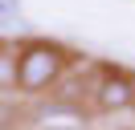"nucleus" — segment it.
Returning a JSON list of instances; mask_svg holds the SVG:
<instances>
[{"instance_id": "nucleus-5", "label": "nucleus", "mask_w": 135, "mask_h": 130, "mask_svg": "<svg viewBox=\"0 0 135 130\" xmlns=\"http://www.w3.org/2000/svg\"><path fill=\"white\" fill-rule=\"evenodd\" d=\"M61 130H82V126H61Z\"/></svg>"}, {"instance_id": "nucleus-2", "label": "nucleus", "mask_w": 135, "mask_h": 130, "mask_svg": "<svg viewBox=\"0 0 135 130\" xmlns=\"http://www.w3.org/2000/svg\"><path fill=\"white\" fill-rule=\"evenodd\" d=\"M94 102H98V110H131L135 81L127 77L123 69H107L98 81H94Z\"/></svg>"}, {"instance_id": "nucleus-6", "label": "nucleus", "mask_w": 135, "mask_h": 130, "mask_svg": "<svg viewBox=\"0 0 135 130\" xmlns=\"http://www.w3.org/2000/svg\"><path fill=\"white\" fill-rule=\"evenodd\" d=\"M131 110H135V102H131Z\"/></svg>"}, {"instance_id": "nucleus-4", "label": "nucleus", "mask_w": 135, "mask_h": 130, "mask_svg": "<svg viewBox=\"0 0 135 130\" xmlns=\"http://www.w3.org/2000/svg\"><path fill=\"white\" fill-rule=\"evenodd\" d=\"M21 16V0H0V20H17Z\"/></svg>"}, {"instance_id": "nucleus-1", "label": "nucleus", "mask_w": 135, "mask_h": 130, "mask_svg": "<svg viewBox=\"0 0 135 130\" xmlns=\"http://www.w3.org/2000/svg\"><path fill=\"white\" fill-rule=\"evenodd\" d=\"M70 53L53 41H29L17 49V94H45L66 73Z\"/></svg>"}, {"instance_id": "nucleus-3", "label": "nucleus", "mask_w": 135, "mask_h": 130, "mask_svg": "<svg viewBox=\"0 0 135 130\" xmlns=\"http://www.w3.org/2000/svg\"><path fill=\"white\" fill-rule=\"evenodd\" d=\"M17 89V45L0 41V94Z\"/></svg>"}]
</instances>
